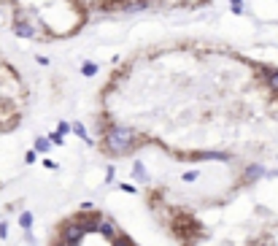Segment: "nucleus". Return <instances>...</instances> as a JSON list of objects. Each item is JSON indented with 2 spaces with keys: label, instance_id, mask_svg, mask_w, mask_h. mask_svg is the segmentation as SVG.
<instances>
[{
  "label": "nucleus",
  "instance_id": "1",
  "mask_svg": "<svg viewBox=\"0 0 278 246\" xmlns=\"http://www.w3.org/2000/svg\"><path fill=\"white\" fill-rule=\"evenodd\" d=\"M141 141V132L130 124H111L108 130L103 132V152L108 157H122L130 154L132 149H138Z\"/></svg>",
  "mask_w": 278,
  "mask_h": 246
},
{
  "label": "nucleus",
  "instance_id": "2",
  "mask_svg": "<svg viewBox=\"0 0 278 246\" xmlns=\"http://www.w3.org/2000/svg\"><path fill=\"white\" fill-rule=\"evenodd\" d=\"M84 238H87V232H84L81 224L73 222L70 216L65 219V222H59V228H57V244H62V246H81Z\"/></svg>",
  "mask_w": 278,
  "mask_h": 246
},
{
  "label": "nucleus",
  "instance_id": "3",
  "mask_svg": "<svg viewBox=\"0 0 278 246\" xmlns=\"http://www.w3.org/2000/svg\"><path fill=\"white\" fill-rule=\"evenodd\" d=\"M173 232H176L178 238H184V244H187V241H197V238L203 236V232H200V224H197L189 214H178L173 219Z\"/></svg>",
  "mask_w": 278,
  "mask_h": 246
},
{
  "label": "nucleus",
  "instance_id": "4",
  "mask_svg": "<svg viewBox=\"0 0 278 246\" xmlns=\"http://www.w3.org/2000/svg\"><path fill=\"white\" fill-rule=\"evenodd\" d=\"M70 219L81 224V230L87 232V236H92V232L100 230V222H103V216H100V211H97V208L95 211H81V208H78Z\"/></svg>",
  "mask_w": 278,
  "mask_h": 246
},
{
  "label": "nucleus",
  "instance_id": "5",
  "mask_svg": "<svg viewBox=\"0 0 278 246\" xmlns=\"http://www.w3.org/2000/svg\"><path fill=\"white\" fill-rule=\"evenodd\" d=\"M265 176H268V168H265L262 162H249L246 168H243V174H241V184H246V187H251V184L262 182Z\"/></svg>",
  "mask_w": 278,
  "mask_h": 246
},
{
  "label": "nucleus",
  "instance_id": "6",
  "mask_svg": "<svg viewBox=\"0 0 278 246\" xmlns=\"http://www.w3.org/2000/svg\"><path fill=\"white\" fill-rule=\"evenodd\" d=\"M187 160L192 162H233V154L230 152H192Z\"/></svg>",
  "mask_w": 278,
  "mask_h": 246
},
{
  "label": "nucleus",
  "instance_id": "7",
  "mask_svg": "<svg viewBox=\"0 0 278 246\" xmlns=\"http://www.w3.org/2000/svg\"><path fill=\"white\" fill-rule=\"evenodd\" d=\"M14 36L16 38H38V28L30 22V19H24L22 14H19L16 22H14Z\"/></svg>",
  "mask_w": 278,
  "mask_h": 246
},
{
  "label": "nucleus",
  "instance_id": "8",
  "mask_svg": "<svg viewBox=\"0 0 278 246\" xmlns=\"http://www.w3.org/2000/svg\"><path fill=\"white\" fill-rule=\"evenodd\" d=\"M257 70H260L262 82L268 84V90L278 95V68H270V65H257Z\"/></svg>",
  "mask_w": 278,
  "mask_h": 246
},
{
  "label": "nucleus",
  "instance_id": "9",
  "mask_svg": "<svg viewBox=\"0 0 278 246\" xmlns=\"http://www.w3.org/2000/svg\"><path fill=\"white\" fill-rule=\"evenodd\" d=\"M97 232H100V236L105 238V241H114V238L119 236V232H122V230H119V224L114 222V219H103V222H100V230H97Z\"/></svg>",
  "mask_w": 278,
  "mask_h": 246
},
{
  "label": "nucleus",
  "instance_id": "10",
  "mask_svg": "<svg viewBox=\"0 0 278 246\" xmlns=\"http://www.w3.org/2000/svg\"><path fill=\"white\" fill-rule=\"evenodd\" d=\"M132 178H135L138 184H149V174H146V165H143L141 160H135V162H132Z\"/></svg>",
  "mask_w": 278,
  "mask_h": 246
},
{
  "label": "nucleus",
  "instance_id": "11",
  "mask_svg": "<svg viewBox=\"0 0 278 246\" xmlns=\"http://www.w3.org/2000/svg\"><path fill=\"white\" fill-rule=\"evenodd\" d=\"M73 136H78V138H81V141L87 144V146L95 144V141H92V136H89V130L84 128V122H73Z\"/></svg>",
  "mask_w": 278,
  "mask_h": 246
},
{
  "label": "nucleus",
  "instance_id": "12",
  "mask_svg": "<svg viewBox=\"0 0 278 246\" xmlns=\"http://www.w3.org/2000/svg\"><path fill=\"white\" fill-rule=\"evenodd\" d=\"M32 224H35V216H32V211H22V214H19V228H22L24 232H30Z\"/></svg>",
  "mask_w": 278,
  "mask_h": 246
},
{
  "label": "nucleus",
  "instance_id": "13",
  "mask_svg": "<svg viewBox=\"0 0 278 246\" xmlns=\"http://www.w3.org/2000/svg\"><path fill=\"white\" fill-rule=\"evenodd\" d=\"M32 149H35L38 152V154H49V149H51V144H49V138H46V136H38L35 138V144H32Z\"/></svg>",
  "mask_w": 278,
  "mask_h": 246
},
{
  "label": "nucleus",
  "instance_id": "14",
  "mask_svg": "<svg viewBox=\"0 0 278 246\" xmlns=\"http://www.w3.org/2000/svg\"><path fill=\"white\" fill-rule=\"evenodd\" d=\"M97 70H100V68H97V62H89V60H87V62H81V76L92 78V76H97Z\"/></svg>",
  "mask_w": 278,
  "mask_h": 246
},
{
  "label": "nucleus",
  "instance_id": "15",
  "mask_svg": "<svg viewBox=\"0 0 278 246\" xmlns=\"http://www.w3.org/2000/svg\"><path fill=\"white\" fill-rule=\"evenodd\" d=\"M111 246H135V244H132V238L127 236V232H119L114 241H111Z\"/></svg>",
  "mask_w": 278,
  "mask_h": 246
},
{
  "label": "nucleus",
  "instance_id": "16",
  "mask_svg": "<svg viewBox=\"0 0 278 246\" xmlns=\"http://www.w3.org/2000/svg\"><path fill=\"white\" fill-rule=\"evenodd\" d=\"M230 8H233L235 16H243V14H246V3H243V0H230Z\"/></svg>",
  "mask_w": 278,
  "mask_h": 246
},
{
  "label": "nucleus",
  "instance_id": "17",
  "mask_svg": "<svg viewBox=\"0 0 278 246\" xmlns=\"http://www.w3.org/2000/svg\"><path fill=\"white\" fill-rule=\"evenodd\" d=\"M46 138H49V144H51V146H62V144H65V136H59L57 130L46 132Z\"/></svg>",
  "mask_w": 278,
  "mask_h": 246
},
{
  "label": "nucleus",
  "instance_id": "18",
  "mask_svg": "<svg viewBox=\"0 0 278 246\" xmlns=\"http://www.w3.org/2000/svg\"><path fill=\"white\" fill-rule=\"evenodd\" d=\"M57 132L59 136H70V132H73V122H65V119L57 122Z\"/></svg>",
  "mask_w": 278,
  "mask_h": 246
},
{
  "label": "nucleus",
  "instance_id": "19",
  "mask_svg": "<svg viewBox=\"0 0 278 246\" xmlns=\"http://www.w3.org/2000/svg\"><path fill=\"white\" fill-rule=\"evenodd\" d=\"M116 187L122 190L124 195H138V187H135V184H132V182H122V184H116Z\"/></svg>",
  "mask_w": 278,
  "mask_h": 246
},
{
  "label": "nucleus",
  "instance_id": "20",
  "mask_svg": "<svg viewBox=\"0 0 278 246\" xmlns=\"http://www.w3.org/2000/svg\"><path fill=\"white\" fill-rule=\"evenodd\" d=\"M197 178H200V170H184L181 174V182H187V184L197 182Z\"/></svg>",
  "mask_w": 278,
  "mask_h": 246
},
{
  "label": "nucleus",
  "instance_id": "21",
  "mask_svg": "<svg viewBox=\"0 0 278 246\" xmlns=\"http://www.w3.org/2000/svg\"><path fill=\"white\" fill-rule=\"evenodd\" d=\"M116 178V165H105V184H114Z\"/></svg>",
  "mask_w": 278,
  "mask_h": 246
},
{
  "label": "nucleus",
  "instance_id": "22",
  "mask_svg": "<svg viewBox=\"0 0 278 246\" xmlns=\"http://www.w3.org/2000/svg\"><path fill=\"white\" fill-rule=\"evenodd\" d=\"M41 165H43L46 170H59V162H57V160H51V157H43Z\"/></svg>",
  "mask_w": 278,
  "mask_h": 246
},
{
  "label": "nucleus",
  "instance_id": "23",
  "mask_svg": "<svg viewBox=\"0 0 278 246\" xmlns=\"http://www.w3.org/2000/svg\"><path fill=\"white\" fill-rule=\"evenodd\" d=\"M35 160H38V152H35V149L24 152V162H27V165H32V162H35Z\"/></svg>",
  "mask_w": 278,
  "mask_h": 246
},
{
  "label": "nucleus",
  "instance_id": "24",
  "mask_svg": "<svg viewBox=\"0 0 278 246\" xmlns=\"http://www.w3.org/2000/svg\"><path fill=\"white\" fill-rule=\"evenodd\" d=\"M78 208H81V211H95V203H92V200H84Z\"/></svg>",
  "mask_w": 278,
  "mask_h": 246
},
{
  "label": "nucleus",
  "instance_id": "25",
  "mask_svg": "<svg viewBox=\"0 0 278 246\" xmlns=\"http://www.w3.org/2000/svg\"><path fill=\"white\" fill-rule=\"evenodd\" d=\"M0 238H3V241L8 238V224H5V222H0Z\"/></svg>",
  "mask_w": 278,
  "mask_h": 246
},
{
  "label": "nucleus",
  "instance_id": "26",
  "mask_svg": "<svg viewBox=\"0 0 278 246\" xmlns=\"http://www.w3.org/2000/svg\"><path fill=\"white\" fill-rule=\"evenodd\" d=\"M35 62H38V65H49L51 60H49V57H35Z\"/></svg>",
  "mask_w": 278,
  "mask_h": 246
},
{
  "label": "nucleus",
  "instance_id": "27",
  "mask_svg": "<svg viewBox=\"0 0 278 246\" xmlns=\"http://www.w3.org/2000/svg\"><path fill=\"white\" fill-rule=\"evenodd\" d=\"M51 246H62V244H57V241H54V244H51Z\"/></svg>",
  "mask_w": 278,
  "mask_h": 246
},
{
  "label": "nucleus",
  "instance_id": "28",
  "mask_svg": "<svg viewBox=\"0 0 278 246\" xmlns=\"http://www.w3.org/2000/svg\"><path fill=\"white\" fill-rule=\"evenodd\" d=\"M135 246H138V244H135Z\"/></svg>",
  "mask_w": 278,
  "mask_h": 246
}]
</instances>
